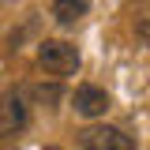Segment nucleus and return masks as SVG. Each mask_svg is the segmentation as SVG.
<instances>
[{
    "instance_id": "f257e3e1",
    "label": "nucleus",
    "mask_w": 150,
    "mask_h": 150,
    "mask_svg": "<svg viewBox=\"0 0 150 150\" xmlns=\"http://www.w3.org/2000/svg\"><path fill=\"white\" fill-rule=\"evenodd\" d=\"M38 64H41V71L64 79V75H75V71H79L83 56H79L75 45L60 41V38H49V41H41V45H38Z\"/></svg>"
},
{
    "instance_id": "f03ea898",
    "label": "nucleus",
    "mask_w": 150,
    "mask_h": 150,
    "mask_svg": "<svg viewBox=\"0 0 150 150\" xmlns=\"http://www.w3.org/2000/svg\"><path fill=\"white\" fill-rule=\"evenodd\" d=\"M79 150H135L131 135H124L120 128H109V124H94V128L83 131L79 139Z\"/></svg>"
},
{
    "instance_id": "7ed1b4c3",
    "label": "nucleus",
    "mask_w": 150,
    "mask_h": 150,
    "mask_svg": "<svg viewBox=\"0 0 150 150\" xmlns=\"http://www.w3.org/2000/svg\"><path fill=\"white\" fill-rule=\"evenodd\" d=\"M26 120H30V109H26V98L23 94H4L0 98V139H11L19 131L26 128Z\"/></svg>"
},
{
    "instance_id": "20e7f679",
    "label": "nucleus",
    "mask_w": 150,
    "mask_h": 150,
    "mask_svg": "<svg viewBox=\"0 0 150 150\" xmlns=\"http://www.w3.org/2000/svg\"><path fill=\"white\" fill-rule=\"evenodd\" d=\"M71 109L79 116H86V120H98V116L109 112V94L101 90V86H94V83H83L71 94Z\"/></svg>"
},
{
    "instance_id": "39448f33",
    "label": "nucleus",
    "mask_w": 150,
    "mask_h": 150,
    "mask_svg": "<svg viewBox=\"0 0 150 150\" xmlns=\"http://www.w3.org/2000/svg\"><path fill=\"white\" fill-rule=\"evenodd\" d=\"M86 15V0H53V19L60 26H75Z\"/></svg>"
},
{
    "instance_id": "423d86ee",
    "label": "nucleus",
    "mask_w": 150,
    "mask_h": 150,
    "mask_svg": "<svg viewBox=\"0 0 150 150\" xmlns=\"http://www.w3.org/2000/svg\"><path fill=\"white\" fill-rule=\"evenodd\" d=\"M135 38L150 49V19H139V23H135Z\"/></svg>"
},
{
    "instance_id": "0eeeda50",
    "label": "nucleus",
    "mask_w": 150,
    "mask_h": 150,
    "mask_svg": "<svg viewBox=\"0 0 150 150\" xmlns=\"http://www.w3.org/2000/svg\"><path fill=\"white\" fill-rule=\"evenodd\" d=\"M45 150H60V146H45Z\"/></svg>"
}]
</instances>
